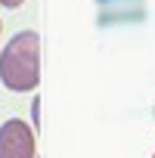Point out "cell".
I'll return each instance as SVG.
<instances>
[{"label": "cell", "mask_w": 155, "mask_h": 158, "mask_svg": "<svg viewBox=\"0 0 155 158\" xmlns=\"http://www.w3.org/2000/svg\"><path fill=\"white\" fill-rule=\"evenodd\" d=\"M0 81L13 93L37 90L40 84V37L34 31H19L0 50Z\"/></svg>", "instance_id": "obj_1"}, {"label": "cell", "mask_w": 155, "mask_h": 158, "mask_svg": "<svg viewBox=\"0 0 155 158\" xmlns=\"http://www.w3.org/2000/svg\"><path fill=\"white\" fill-rule=\"evenodd\" d=\"M0 158H37V139L31 124L10 118L0 124Z\"/></svg>", "instance_id": "obj_2"}, {"label": "cell", "mask_w": 155, "mask_h": 158, "mask_svg": "<svg viewBox=\"0 0 155 158\" xmlns=\"http://www.w3.org/2000/svg\"><path fill=\"white\" fill-rule=\"evenodd\" d=\"M25 3V0H0V6H6V10H19Z\"/></svg>", "instance_id": "obj_3"}, {"label": "cell", "mask_w": 155, "mask_h": 158, "mask_svg": "<svg viewBox=\"0 0 155 158\" xmlns=\"http://www.w3.org/2000/svg\"><path fill=\"white\" fill-rule=\"evenodd\" d=\"M31 115H34V121L40 118V99H34V102H31Z\"/></svg>", "instance_id": "obj_4"}, {"label": "cell", "mask_w": 155, "mask_h": 158, "mask_svg": "<svg viewBox=\"0 0 155 158\" xmlns=\"http://www.w3.org/2000/svg\"><path fill=\"white\" fill-rule=\"evenodd\" d=\"M0 31H3V25H0Z\"/></svg>", "instance_id": "obj_5"}]
</instances>
